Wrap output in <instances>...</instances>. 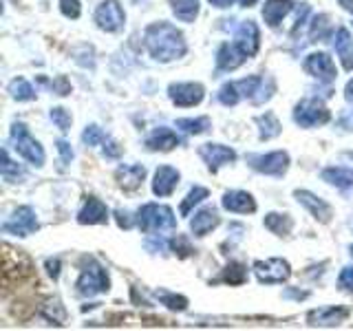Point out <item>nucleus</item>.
I'll list each match as a JSON object with an SVG mask.
<instances>
[{
  "mask_svg": "<svg viewBox=\"0 0 353 331\" xmlns=\"http://www.w3.org/2000/svg\"><path fill=\"white\" fill-rule=\"evenodd\" d=\"M143 47H146L152 60L163 62V64L181 60L188 53L185 36L165 20L150 22V25L143 29Z\"/></svg>",
  "mask_w": 353,
  "mask_h": 331,
  "instance_id": "nucleus-1",
  "label": "nucleus"
},
{
  "mask_svg": "<svg viewBox=\"0 0 353 331\" xmlns=\"http://www.w3.org/2000/svg\"><path fill=\"white\" fill-rule=\"evenodd\" d=\"M108 290H110V279L106 270L93 257H84L80 279L75 283V292L84 298H91L97 294H106Z\"/></svg>",
  "mask_w": 353,
  "mask_h": 331,
  "instance_id": "nucleus-2",
  "label": "nucleus"
},
{
  "mask_svg": "<svg viewBox=\"0 0 353 331\" xmlns=\"http://www.w3.org/2000/svg\"><path fill=\"white\" fill-rule=\"evenodd\" d=\"M135 223L141 232L146 234H154V232H165L176 228V217L168 205L161 203H146L137 210Z\"/></svg>",
  "mask_w": 353,
  "mask_h": 331,
  "instance_id": "nucleus-3",
  "label": "nucleus"
},
{
  "mask_svg": "<svg viewBox=\"0 0 353 331\" xmlns=\"http://www.w3.org/2000/svg\"><path fill=\"white\" fill-rule=\"evenodd\" d=\"M11 141H14L16 152L22 159H27L29 163L40 168V166H44V161H47V154H44L42 143L31 135L29 128L22 124V121H16V124L11 126Z\"/></svg>",
  "mask_w": 353,
  "mask_h": 331,
  "instance_id": "nucleus-4",
  "label": "nucleus"
},
{
  "mask_svg": "<svg viewBox=\"0 0 353 331\" xmlns=\"http://www.w3.org/2000/svg\"><path fill=\"white\" fill-rule=\"evenodd\" d=\"M329 119H331V110L318 97H305L294 106V121L301 128L325 126Z\"/></svg>",
  "mask_w": 353,
  "mask_h": 331,
  "instance_id": "nucleus-5",
  "label": "nucleus"
},
{
  "mask_svg": "<svg viewBox=\"0 0 353 331\" xmlns=\"http://www.w3.org/2000/svg\"><path fill=\"white\" fill-rule=\"evenodd\" d=\"M248 166L252 170L270 177H283L290 168V152L285 150H274L268 154H248L245 157Z\"/></svg>",
  "mask_w": 353,
  "mask_h": 331,
  "instance_id": "nucleus-6",
  "label": "nucleus"
},
{
  "mask_svg": "<svg viewBox=\"0 0 353 331\" xmlns=\"http://www.w3.org/2000/svg\"><path fill=\"white\" fill-rule=\"evenodd\" d=\"M252 270L256 274V279L265 285H279L292 276V265L279 257L265 259V261H254Z\"/></svg>",
  "mask_w": 353,
  "mask_h": 331,
  "instance_id": "nucleus-7",
  "label": "nucleus"
},
{
  "mask_svg": "<svg viewBox=\"0 0 353 331\" xmlns=\"http://www.w3.org/2000/svg\"><path fill=\"white\" fill-rule=\"evenodd\" d=\"M95 25L106 33H117L126 25V11L117 0H104L95 9Z\"/></svg>",
  "mask_w": 353,
  "mask_h": 331,
  "instance_id": "nucleus-8",
  "label": "nucleus"
},
{
  "mask_svg": "<svg viewBox=\"0 0 353 331\" xmlns=\"http://www.w3.org/2000/svg\"><path fill=\"white\" fill-rule=\"evenodd\" d=\"M168 97L174 106L179 108H192L199 106L205 97V88L199 82H172L168 86Z\"/></svg>",
  "mask_w": 353,
  "mask_h": 331,
  "instance_id": "nucleus-9",
  "label": "nucleus"
},
{
  "mask_svg": "<svg viewBox=\"0 0 353 331\" xmlns=\"http://www.w3.org/2000/svg\"><path fill=\"white\" fill-rule=\"evenodd\" d=\"M303 69L316 77L318 82H325V84H331L338 77V69H336V62L331 58L329 53L325 51H316V53H309L305 62H303Z\"/></svg>",
  "mask_w": 353,
  "mask_h": 331,
  "instance_id": "nucleus-10",
  "label": "nucleus"
},
{
  "mask_svg": "<svg viewBox=\"0 0 353 331\" xmlns=\"http://www.w3.org/2000/svg\"><path fill=\"white\" fill-rule=\"evenodd\" d=\"M38 228H40L38 217H36V212H33L29 205L16 208L14 214H11L5 221V223H3V232H5V234H14V237H29Z\"/></svg>",
  "mask_w": 353,
  "mask_h": 331,
  "instance_id": "nucleus-11",
  "label": "nucleus"
},
{
  "mask_svg": "<svg viewBox=\"0 0 353 331\" xmlns=\"http://www.w3.org/2000/svg\"><path fill=\"white\" fill-rule=\"evenodd\" d=\"M199 157L205 161L210 172H216L221 166L236 161V150L230 146H223V143L208 141V143H201V146H199Z\"/></svg>",
  "mask_w": 353,
  "mask_h": 331,
  "instance_id": "nucleus-12",
  "label": "nucleus"
},
{
  "mask_svg": "<svg viewBox=\"0 0 353 331\" xmlns=\"http://www.w3.org/2000/svg\"><path fill=\"white\" fill-rule=\"evenodd\" d=\"M234 44L248 55V58H254L259 53L261 47V31L259 25L254 20H243L241 25L234 29Z\"/></svg>",
  "mask_w": 353,
  "mask_h": 331,
  "instance_id": "nucleus-13",
  "label": "nucleus"
},
{
  "mask_svg": "<svg viewBox=\"0 0 353 331\" xmlns=\"http://www.w3.org/2000/svg\"><path fill=\"white\" fill-rule=\"evenodd\" d=\"M294 197L309 214H312L316 221H320V223H329L331 217H334V210H331V205L325 201V199H320L318 194L309 192V190H294Z\"/></svg>",
  "mask_w": 353,
  "mask_h": 331,
  "instance_id": "nucleus-14",
  "label": "nucleus"
},
{
  "mask_svg": "<svg viewBox=\"0 0 353 331\" xmlns=\"http://www.w3.org/2000/svg\"><path fill=\"white\" fill-rule=\"evenodd\" d=\"M349 318L347 307H320L307 314V323L312 327H338Z\"/></svg>",
  "mask_w": 353,
  "mask_h": 331,
  "instance_id": "nucleus-15",
  "label": "nucleus"
},
{
  "mask_svg": "<svg viewBox=\"0 0 353 331\" xmlns=\"http://www.w3.org/2000/svg\"><path fill=\"white\" fill-rule=\"evenodd\" d=\"M181 181V172L172 168V166H159L157 170H154V177H152V192L154 197H170L176 185Z\"/></svg>",
  "mask_w": 353,
  "mask_h": 331,
  "instance_id": "nucleus-16",
  "label": "nucleus"
},
{
  "mask_svg": "<svg viewBox=\"0 0 353 331\" xmlns=\"http://www.w3.org/2000/svg\"><path fill=\"white\" fill-rule=\"evenodd\" d=\"M146 148L152 150V152H168L176 146H181L183 139L176 135V132L168 126H159V128H154L150 135L146 137Z\"/></svg>",
  "mask_w": 353,
  "mask_h": 331,
  "instance_id": "nucleus-17",
  "label": "nucleus"
},
{
  "mask_svg": "<svg viewBox=\"0 0 353 331\" xmlns=\"http://www.w3.org/2000/svg\"><path fill=\"white\" fill-rule=\"evenodd\" d=\"M245 60H250V58L236 47L234 42H223L219 47V51H216V71L219 73L236 71Z\"/></svg>",
  "mask_w": 353,
  "mask_h": 331,
  "instance_id": "nucleus-18",
  "label": "nucleus"
},
{
  "mask_svg": "<svg viewBox=\"0 0 353 331\" xmlns=\"http://www.w3.org/2000/svg\"><path fill=\"white\" fill-rule=\"evenodd\" d=\"M108 219V208L95 197H88L82 210L77 212V223L80 225H106Z\"/></svg>",
  "mask_w": 353,
  "mask_h": 331,
  "instance_id": "nucleus-19",
  "label": "nucleus"
},
{
  "mask_svg": "<svg viewBox=\"0 0 353 331\" xmlns=\"http://www.w3.org/2000/svg\"><path fill=\"white\" fill-rule=\"evenodd\" d=\"M143 179H146V168L139 163H121L115 170V181L121 190H126V192L137 190L143 183Z\"/></svg>",
  "mask_w": 353,
  "mask_h": 331,
  "instance_id": "nucleus-20",
  "label": "nucleus"
},
{
  "mask_svg": "<svg viewBox=\"0 0 353 331\" xmlns=\"http://www.w3.org/2000/svg\"><path fill=\"white\" fill-rule=\"evenodd\" d=\"M221 205H223L228 212L234 214H252L256 212V201L254 197L245 190H230L221 199Z\"/></svg>",
  "mask_w": 353,
  "mask_h": 331,
  "instance_id": "nucleus-21",
  "label": "nucleus"
},
{
  "mask_svg": "<svg viewBox=\"0 0 353 331\" xmlns=\"http://www.w3.org/2000/svg\"><path fill=\"white\" fill-rule=\"evenodd\" d=\"M292 9H294V0H265V5H263L265 25L276 29L287 16L292 14Z\"/></svg>",
  "mask_w": 353,
  "mask_h": 331,
  "instance_id": "nucleus-22",
  "label": "nucleus"
},
{
  "mask_svg": "<svg viewBox=\"0 0 353 331\" xmlns=\"http://www.w3.org/2000/svg\"><path fill=\"white\" fill-rule=\"evenodd\" d=\"M219 223H221V217L214 208H201L199 212H194L190 221V230L194 237H208L210 232L219 228Z\"/></svg>",
  "mask_w": 353,
  "mask_h": 331,
  "instance_id": "nucleus-23",
  "label": "nucleus"
},
{
  "mask_svg": "<svg viewBox=\"0 0 353 331\" xmlns=\"http://www.w3.org/2000/svg\"><path fill=\"white\" fill-rule=\"evenodd\" d=\"M334 47H336V53H338V58H340L342 66H345L347 71H353V38H351L349 29L340 27V29L336 31V36H334Z\"/></svg>",
  "mask_w": 353,
  "mask_h": 331,
  "instance_id": "nucleus-24",
  "label": "nucleus"
},
{
  "mask_svg": "<svg viewBox=\"0 0 353 331\" xmlns=\"http://www.w3.org/2000/svg\"><path fill=\"white\" fill-rule=\"evenodd\" d=\"M323 181H327L329 185H336L340 190H347V188H353V168H345V166H329L323 172Z\"/></svg>",
  "mask_w": 353,
  "mask_h": 331,
  "instance_id": "nucleus-25",
  "label": "nucleus"
},
{
  "mask_svg": "<svg viewBox=\"0 0 353 331\" xmlns=\"http://www.w3.org/2000/svg\"><path fill=\"white\" fill-rule=\"evenodd\" d=\"M263 223L265 228H268L272 234L276 237H290L292 234V230H294V219L290 214H281V212H270V214H265L263 219Z\"/></svg>",
  "mask_w": 353,
  "mask_h": 331,
  "instance_id": "nucleus-26",
  "label": "nucleus"
},
{
  "mask_svg": "<svg viewBox=\"0 0 353 331\" xmlns=\"http://www.w3.org/2000/svg\"><path fill=\"white\" fill-rule=\"evenodd\" d=\"M254 121H256V126H259V137H261V141H270L274 137H279L281 130H283L279 117H276L274 113H270V110L265 115H259Z\"/></svg>",
  "mask_w": 353,
  "mask_h": 331,
  "instance_id": "nucleus-27",
  "label": "nucleus"
},
{
  "mask_svg": "<svg viewBox=\"0 0 353 331\" xmlns=\"http://www.w3.org/2000/svg\"><path fill=\"white\" fill-rule=\"evenodd\" d=\"M176 128L188 132V135H203L212 128V119L210 117H181L176 119Z\"/></svg>",
  "mask_w": 353,
  "mask_h": 331,
  "instance_id": "nucleus-28",
  "label": "nucleus"
},
{
  "mask_svg": "<svg viewBox=\"0 0 353 331\" xmlns=\"http://www.w3.org/2000/svg\"><path fill=\"white\" fill-rule=\"evenodd\" d=\"M170 9L181 22H194L199 16V0H170Z\"/></svg>",
  "mask_w": 353,
  "mask_h": 331,
  "instance_id": "nucleus-29",
  "label": "nucleus"
},
{
  "mask_svg": "<svg viewBox=\"0 0 353 331\" xmlns=\"http://www.w3.org/2000/svg\"><path fill=\"white\" fill-rule=\"evenodd\" d=\"M9 95L14 97L16 102H31V99H36L38 93L25 77H16V80L9 82Z\"/></svg>",
  "mask_w": 353,
  "mask_h": 331,
  "instance_id": "nucleus-30",
  "label": "nucleus"
},
{
  "mask_svg": "<svg viewBox=\"0 0 353 331\" xmlns=\"http://www.w3.org/2000/svg\"><path fill=\"white\" fill-rule=\"evenodd\" d=\"M331 33V18L327 14H318L312 18V25H309V42H320L325 40Z\"/></svg>",
  "mask_w": 353,
  "mask_h": 331,
  "instance_id": "nucleus-31",
  "label": "nucleus"
},
{
  "mask_svg": "<svg viewBox=\"0 0 353 331\" xmlns=\"http://www.w3.org/2000/svg\"><path fill=\"white\" fill-rule=\"evenodd\" d=\"M154 298H157L161 305L172 309V312H185V309H188V298L181 296V294H174L170 290H157V292H154Z\"/></svg>",
  "mask_w": 353,
  "mask_h": 331,
  "instance_id": "nucleus-32",
  "label": "nucleus"
},
{
  "mask_svg": "<svg viewBox=\"0 0 353 331\" xmlns=\"http://www.w3.org/2000/svg\"><path fill=\"white\" fill-rule=\"evenodd\" d=\"M219 281L230 283V285H243L248 281V268L243 263H230L228 268L221 272Z\"/></svg>",
  "mask_w": 353,
  "mask_h": 331,
  "instance_id": "nucleus-33",
  "label": "nucleus"
},
{
  "mask_svg": "<svg viewBox=\"0 0 353 331\" xmlns=\"http://www.w3.org/2000/svg\"><path fill=\"white\" fill-rule=\"evenodd\" d=\"M210 197V192H208V188H201V185H194L190 192L185 194V199L181 201V208H179V212H181V217H188L192 212V208L194 205H199L203 201V199H208Z\"/></svg>",
  "mask_w": 353,
  "mask_h": 331,
  "instance_id": "nucleus-34",
  "label": "nucleus"
},
{
  "mask_svg": "<svg viewBox=\"0 0 353 331\" xmlns=\"http://www.w3.org/2000/svg\"><path fill=\"white\" fill-rule=\"evenodd\" d=\"M44 318L49 320V323H55V325H62L64 323V318H66V309L64 305L58 301V298H53V301H49L47 305L42 307V312H40Z\"/></svg>",
  "mask_w": 353,
  "mask_h": 331,
  "instance_id": "nucleus-35",
  "label": "nucleus"
},
{
  "mask_svg": "<svg viewBox=\"0 0 353 331\" xmlns=\"http://www.w3.org/2000/svg\"><path fill=\"white\" fill-rule=\"evenodd\" d=\"M168 248H170V252H174L179 259H188V257H192V254H194L192 243H190V239H188L185 234H176V237L168 243Z\"/></svg>",
  "mask_w": 353,
  "mask_h": 331,
  "instance_id": "nucleus-36",
  "label": "nucleus"
},
{
  "mask_svg": "<svg viewBox=\"0 0 353 331\" xmlns=\"http://www.w3.org/2000/svg\"><path fill=\"white\" fill-rule=\"evenodd\" d=\"M216 97H219V102L223 104V106H236V104L241 102V95H239V91H236L234 82H228V84L221 86V88H219V93H216Z\"/></svg>",
  "mask_w": 353,
  "mask_h": 331,
  "instance_id": "nucleus-37",
  "label": "nucleus"
},
{
  "mask_svg": "<svg viewBox=\"0 0 353 331\" xmlns=\"http://www.w3.org/2000/svg\"><path fill=\"white\" fill-rule=\"evenodd\" d=\"M49 117H51V121L55 126H58L62 132H66L71 128V124H73V117H71V113L66 108H62V106H55V108H51V113H49Z\"/></svg>",
  "mask_w": 353,
  "mask_h": 331,
  "instance_id": "nucleus-38",
  "label": "nucleus"
},
{
  "mask_svg": "<svg viewBox=\"0 0 353 331\" xmlns=\"http://www.w3.org/2000/svg\"><path fill=\"white\" fill-rule=\"evenodd\" d=\"M0 170H3V177L7 181H11V179H20L22 177V168L20 166L9 157V152H7V148H3V166H0Z\"/></svg>",
  "mask_w": 353,
  "mask_h": 331,
  "instance_id": "nucleus-39",
  "label": "nucleus"
},
{
  "mask_svg": "<svg viewBox=\"0 0 353 331\" xmlns=\"http://www.w3.org/2000/svg\"><path fill=\"white\" fill-rule=\"evenodd\" d=\"M108 135L106 132L99 128L97 124H91V126H86L84 132H82V141L86 143V146H97V143H104Z\"/></svg>",
  "mask_w": 353,
  "mask_h": 331,
  "instance_id": "nucleus-40",
  "label": "nucleus"
},
{
  "mask_svg": "<svg viewBox=\"0 0 353 331\" xmlns=\"http://www.w3.org/2000/svg\"><path fill=\"white\" fill-rule=\"evenodd\" d=\"M274 91H276V82L272 80V77H263V84H261L259 93H256V97L252 99V102L254 104H265L274 95Z\"/></svg>",
  "mask_w": 353,
  "mask_h": 331,
  "instance_id": "nucleus-41",
  "label": "nucleus"
},
{
  "mask_svg": "<svg viewBox=\"0 0 353 331\" xmlns=\"http://www.w3.org/2000/svg\"><path fill=\"white\" fill-rule=\"evenodd\" d=\"M60 11L64 18L77 20L82 16V3L80 0H60Z\"/></svg>",
  "mask_w": 353,
  "mask_h": 331,
  "instance_id": "nucleus-42",
  "label": "nucleus"
},
{
  "mask_svg": "<svg viewBox=\"0 0 353 331\" xmlns=\"http://www.w3.org/2000/svg\"><path fill=\"white\" fill-rule=\"evenodd\" d=\"M338 287L342 292L353 294V268H351V265H349V268H342V272L338 276Z\"/></svg>",
  "mask_w": 353,
  "mask_h": 331,
  "instance_id": "nucleus-43",
  "label": "nucleus"
},
{
  "mask_svg": "<svg viewBox=\"0 0 353 331\" xmlns=\"http://www.w3.org/2000/svg\"><path fill=\"white\" fill-rule=\"evenodd\" d=\"M49 86H51V91H53L55 95H62V97H64V95H69V93H71V82L66 80L64 75H58L53 82H49Z\"/></svg>",
  "mask_w": 353,
  "mask_h": 331,
  "instance_id": "nucleus-44",
  "label": "nucleus"
},
{
  "mask_svg": "<svg viewBox=\"0 0 353 331\" xmlns=\"http://www.w3.org/2000/svg\"><path fill=\"white\" fill-rule=\"evenodd\" d=\"M55 146H58L62 166H69L73 161V148H71V143L66 141V139H58V141H55Z\"/></svg>",
  "mask_w": 353,
  "mask_h": 331,
  "instance_id": "nucleus-45",
  "label": "nucleus"
},
{
  "mask_svg": "<svg viewBox=\"0 0 353 331\" xmlns=\"http://www.w3.org/2000/svg\"><path fill=\"white\" fill-rule=\"evenodd\" d=\"M102 152H104V157H108V159H117L119 157V154H121V146H119V143L113 139V137H106L104 139V143H102Z\"/></svg>",
  "mask_w": 353,
  "mask_h": 331,
  "instance_id": "nucleus-46",
  "label": "nucleus"
},
{
  "mask_svg": "<svg viewBox=\"0 0 353 331\" xmlns=\"http://www.w3.org/2000/svg\"><path fill=\"white\" fill-rule=\"evenodd\" d=\"M338 128L342 132H353V110H345L338 119Z\"/></svg>",
  "mask_w": 353,
  "mask_h": 331,
  "instance_id": "nucleus-47",
  "label": "nucleus"
},
{
  "mask_svg": "<svg viewBox=\"0 0 353 331\" xmlns=\"http://www.w3.org/2000/svg\"><path fill=\"white\" fill-rule=\"evenodd\" d=\"M115 219H117V225L121 230L132 228V219H130V214L126 212V210H115Z\"/></svg>",
  "mask_w": 353,
  "mask_h": 331,
  "instance_id": "nucleus-48",
  "label": "nucleus"
},
{
  "mask_svg": "<svg viewBox=\"0 0 353 331\" xmlns=\"http://www.w3.org/2000/svg\"><path fill=\"white\" fill-rule=\"evenodd\" d=\"M47 272L53 281H58L60 279V259H49L47 261Z\"/></svg>",
  "mask_w": 353,
  "mask_h": 331,
  "instance_id": "nucleus-49",
  "label": "nucleus"
},
{
  "mask_svg": "<svg viewBox=\"0 0 353 331\" xmlns=\"http://www.w3.org/2000/svg\"><path fill=\"white\" fill-rule=\"evenodd\" d=\"M146 248L150 252H163L165 250V241H161V239H148L146 241Z\"/></svg>",
  "mask_w": 353,
  "mask_h": 331,
  "instance_id": "nucleus-50",
  "label": "nucleus"
},
{
  "mask_svg": "<svg viewBox=\"0 0 353 331\" xmlns=\"http://www.w3.org/2000/svg\"><path fill=\"white\" fill-rule=\"evenodd\" d=\"M283 296H285V298H296V301H305V298H309V292H301V290H287Z\"/></svg>",
  "mask_w": 353,
  "mask_h": 331,
  "instance_id": "nucleus-51",
  "label": "nucleus"
},
{
  "mask_svg": "<svg viewBox=\"0 0 353 331\" xmlns=\"http://www.w3.org/2000/svg\"><path fill=\"white\" fill-rule=\"evenodd\" d=\"M234 3H239V0H210V5L216 7V9H228V7L234 5Z\"/></svg>",
  "mask_w": 353,
  "mask_h": 331,
  "instance_id": "nucleus-52",
  "label": "nucleus"
},
{
  "mask_svg": "<svg viewBox=\"0 0 353 331\" xmlns=\"http://www.w3.org/2000/svg\"><path fill=\"white\" fill-rule=\"evenodd\" d=\"M345 99L349 104H353V80H349L347 86H345Z\"/></svg>",
  "mask_w": 353,
  "mask_h": 331,
  "instance_id": "nucleus-53",
  "label": "nucleus"
},
{
  "mask_svg": "<svg viewBox=\"0 0 353 331\" xmlns=\"http://www.w3.org/2000/svg\"><path fill=\"white\" fill-rule=\"evenodd\" d=\"M340 7L345 11H349V14L353 16V0H340Z\"/></svg>",
  "mask_w": 353,
  "mask_h": 331,
  "instance_id": "nucleus-54",
  "label": "nucleus"
},
{
  "mask_svg": "<svg viewBox=\"0 0 353 331\" xmlns=\"http://www.w3.org/2000/svg\"><path fill=\"white\" fill-rule=\"evenodd\" d=\"M256 3H259V0H239V5H241V7H254Z\"/></svg>",
  "mask_w": 353,
  "mask_h": 331,
  "instance_id": "nucleus-55",
  "label": "nucleus"
},
{
  "mask_svg": "<svg viewBox=\"0 0 353 331\" xmlns=\"http://www.w3.org/2000/svg\"><path fill=\"white\" fill-rule=\"evenodd\" d=\"M345 157H347V159H351V161H353V150H347V152H345Z\"/></svg>",
  "mask_w": 353,
  "mask_h": 331,
  "instance_id": "nucleus-56",
  "label": "nucleus"
},
{
  "mask_svg": "<svg viewBox=\"0 0 353 331\" xmlns=\"http://www.w3.org/2000/svg\"><path fill=\"white\" fill-rule=\"evenodd\" d=\"M349 252H351V257H353V245H351V248H349Z\"/></svg>",
  "mask_w": 353,
  "mask_h": 331,
  "instance_id": "nucleus-57",
  "label": "nucleus"
},
{
  "mask_svg": "<svg viewBox=\"0 0 353 331\" xmlns=\"http://www.w3.org/2000/svg\"><path fill=\"white\" fill-rule=\"evenodd\" d=\"M351 228H353V221H351Z\"/></svg>",
  "mask_w": 353,
  "mask_h": 331,
  "instance_id": "nucleus-58",
  "label": "nucleus"
}]
</instances>
